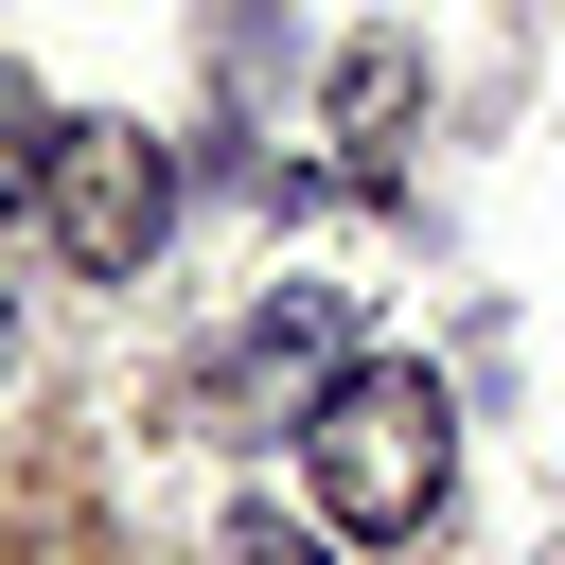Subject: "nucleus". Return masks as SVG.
<instances>
[{"label": "nucleus", "mask_w": 565, "mask_h": 565, "mask_svg": "<svg viewBox=\"0 0 565 565\" xmlns=\"http://www.w3.org/2000/svg\"><path fill=\"white\" fill-rule=\"evenodd\" d=\"M53 141H71V124H53V88H35V71H0V212H35V194H53Z\"/></svg>", "instance_id": "obj_5"}, {"label": "nucleus", "mask_w": 565, "mask_h": 565, "mask_svg": "<svg viewBox=\"0 0 565 565\" xmlns=\"http://www.w3.org/2000/svg\"><path fill=\"white\" fill-rule=\"evenodd\" d=\"M35 212H53V247H71L88 282H141L159 230H177V141H141V124H71Z\"/></svg>", "instance_id": "obj_2"}, {"label": "nucleus", "mask_w": 565, "mask_h": 565, "mask_svg": "<svg viewBox=\"0 0 565 565\" xmlns=\"http://www.w3.org/2000/svg\"><path fill=\"white\" fill-rule=\"evenodd\" d=\"M300 459H318V512L388 547V530L441 512V477H459V406H441V371H406V353H335V388L300 406Z\"/></svg>", "instance_id": "obj_1"}, {"label": "nucleus", "mask_w": 565, "mask_h": 565, "mask_svg": "<svg viewBox=\"0 0 565 565\" xmlns=\"http://www.w3.org/2000/svg\"><path fill=\"white\" fill-rule=\"evenodd\" d=\"M406 106H424V53H406V35H371V53H335V141H353V177L388 159V124H406Z\"/></svg>", "instance_id": "obj_4"}, {"label": "nucleus", "mask_w": 565, "mask_h": 565, "mask_svg": "<svg viewBox=\"0 0 565 565\" xmlns=\"http://www.w3.org/2000/svg\"><path fill=\"white\" fill-rule=\"evenodd\" d=\"M0 371H18V300H0Z\"/></svg>", "instance_id": "obj_7"}, {"label": "nucleus", "mask_w": 565, "mask_h": 565, "mask_svg": "<svg viewBox=\"0 0 565 565\" xmlns=\"http://www.w3.org/2000/svg\"><path fill=\"white\" fill-rule=\"evenodd\" d=\"M230 565H335V547H318L300 512H230Z\"/></svg>", "instance_id": "obj_6"}, {"label": "nucleus", "mask_w": 565, "mask_h": 565, "mask_svg": "<svg viewBox=\"0 0 565 565\" xmlns=\"http://www.w3.org/2000/svg\"><path fill=\"white\" fill-rule=\"evenodd\" d=\"M318 388H335V282H282V300L212 353V388H194V406L247 441V406H318Z\"/></svg>", "instance_id": "obj_3"}]
</instances>
